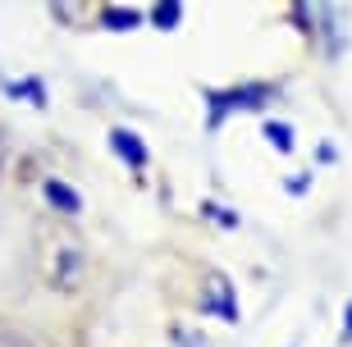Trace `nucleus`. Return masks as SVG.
<instances>
[{"label":"nucleus","mask_w":352,"mask_h":347,"mask_svg":"<svg viewBox=\"0 0 352 347\" xmlns=\"http://www.w3.org/2000/svg\"><path fill=\"white\" fill-rule=\"evenodd\" d=\"M82 270H87V256L74 238H60L51 243V288H78Z\"/></svg>","instance_id":"2"},{"label":"nucleus","mask_w":352,"mask_h":347,"mask_svg":"<svg viewBox=\"0 0 352 347\" xmlns=\"http://www.w3.org/2000/svg\"><path fill=\"white\" fill-rule=\"evenodd\" d=\"M96 23L110 27V32H133V27H142V10H129V5H105L96 14Z\"/></svg>","instance_id":"7"},{"label":"nucleus","mask_w":352,"mask_h":347,"mask_svg":"<svg viewBox=\"0 0 352 347\" xmlns=\"http://www.w3.org/2000/svg\"><path fill=\"white\" fill-rule=\"evenodd\" d=\"M270 96H274L270 82H243V87H229V91H206V128L215 133L234 110H261Z\"/></svg>","instance_id":"1"},{"label":"nucleus","mask_w":352,"mask_h":347,"mask_svg":"<svg viewBox=\"0 0 352 347\" xmlns=\"http://www.w3.org/2000/svg\"><path fill=\"white\" fill-rule=\"evenodd\" d=\"M179 19H183V5H179V0H165V5H156V10H151V23H156L160 32H174V27H179Z\"/></svg>","instance_id":"8"},{"label":"nucleus","mask_w":352,"mask_h":347,"mask_svg":"<svg viewBox=\"0 0 352 347\" xmlns=\"http://www.w3.org/2000/svg\"><path fill=\"white\" fill-rule=\"evenodd\" d=\"M343 347H352V338H343Z\"/></svg>","instance_id":"12"},{"label":"nucleus","mask_w":352,"mask_h":347,"mask_svg":"<svg viewBox=\"0 0 352 347\" xmlns=\"http://www.w3.org/2000/svg\"><path fill=\"white\" fill-rule=\"evenodd\" d=\"M201 311L210 315H220L224 324H238V302H234V283L224 279V274H210L201 283Z\"/></svg>","instance_id":"3"},{"label":"nucleus","mask_w":352,"mask_h":347,"mask_svg":"<svg viewBox=\"0 0 352 347\" xmlns=\"http://www.w3.org/2000/svg\"><path fill=\"white\" fill-rule=\"evenodd\" d=\"M0 347H28L19 334H10V329H0Z\"/></svg>","instance_id":"10"},{"label":"nucleus","mask_w":352,"mask_h":347,"mask_svg":"<svg viewBox=\"0 0 352 347\" xmlns=\"http://www.w3.org/2000/svg\"><path fill=\"white\" fill-rule=\"evenodd\" d=\"M110 146H115L119 160H129L133 169H146L151 165V151H146V142L138 137L133 128H110Z\"/></svg>","instance_id":"4"},{"label":"nucleus","mask_w":352,"mask_h":347,"mask_svg":"<svg viewBox=\"0 0 352 347\" xmlns=\"http://www.w3.org/2000/svg\"><path fill=\"white\" fill-rule=\"evenodd\" d=\"M41 192H46V201H51L60 215H78V210H82V197L74 192L69 183H60V179H46V183H41Z\"/></svg>","instance_id":"6"},{"label":"nucleus","mask_w":352,"mask_h":347,"mask_svg":"<svg viewBox=\"0 0 352 347\" xmlns=\"http://www.w3.org/2000/svg\"><path fill=\"white\" fill-rule=\"evenodd\" d=\"M343 338H352V302L343 306Z\"/></svg>","instance_id":"11"},{"label":"nucleus","mask_w":352,"mask_h":347,"mask_svg":"<svg viewBox=\"0 0 352 347\" xmlns=\"http://www.w3.org/2000/svg\"><path fill=\"white\" fill-rule=\"evenodd\" d=\"M265 137H270V146L279 155L293 151V128H288V124H265Z\"/></svg>","instance_id":"9"},{"label":"nucleus","mask_w":352,"mask_h":347,"mask_svg":"<svg viewBox=\"0 0 352 347\" xmlns=\"http://www.w3.org/2000/svg\"><path fill=\"white\" fill-rule=\"evenodd\" d=\"M311 19H320V23H325V27H320V37H329L325 55H329V60H339V55H343V27H339L343 14L334 10V5H320V10H311Z\"/></svg>","instance_id":"5"}]
</instances>
